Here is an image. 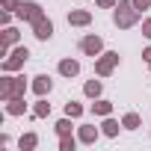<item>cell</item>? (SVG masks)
<instances>
[{
    "label": "cell",
    "instance_id": "28",
    "mask_svg": "<svg viewBox=\"0 0 151 151\" xmlns=\"http://www.w3.org/2000/svg\"><path fill=\"white\" fill-rule=\"evenodd\" d=\"M142 59H145V62H148V65H151V45H148V47H145V50H142Z\"/></svg>",
    "mask_w": 151,
    "mask_h": 151
},
{
    "label": "cell",
    "instance_id": "9",
    "mask_svg": "<svg viewBox=\"0 0 151 151\" xmlns=\"http://www.w3.org/2000/svg\"><path fill=\"white\" fill-rule=\"evenodd\" d=\"M18 39H21V33L15 27H6L3 30V42H0V56H9V47H15Z\"/></svg>",
    "mask_w": 151,
    "mask_h": 151
},
{
    "label": "cell",
    "instance_id": "23",
    "mask_svg": "<svg viewBox=\"0 0 151 151\" xmlns=\"http://www.w3.org/2000/svg\"><path fill=\"white\" fill-rule=\"evenodd\" d=\"M0 6H3V12H18L21 0H0Z\"/></svg>",
    "mask_w": 151,
    "mask_h": 151
},
{
    "label": "cell",
    "instance_id": "12",
    "mask_svg": "<svg viewBox=\"0 0 151 151\" xmlns=\"http://www.w3.org/2000/svg\"><path fill=\"white\" fill-rule=\"evenodd\" d=\"M59 74H62V77H77V74H80V62L77 59H62L59 62Z\"/></svg>",
    "mask_w": 151,
    "mask_h": 151
},
{
    "label": "cell",
    "instance_id": "7",
    "mask_svg": "<svg viewBox=\"0 0 151 151\" xmlns=\"http://www.w3.org/2000/svg\"><path fill=\"white\" fill-rule=\"evenodd\" d=\"M33 36H36L39 42H47V39L53 36V21H50L47 15L36 18V21H33Z\"/></svg>",
    "mask_w": 151,
    "mask_h": 151
},
{
    "label": "cell",
    "instance_id": "4",
    "mask_svg": "<svg viewBox=\"0 0 151 151\" xmlns=\"http://www.w3.org/2000/svg\"><path fill=\"white\" fill-rule=\"evenodd\" d=\"M27 59H30V50H27L24 45H18V47H15V50L3 59V71H9V74H12V71L24 68V62H27Z\"/></svg>",
    "mask_w": 151,
    "mask_h": 151
},
{
    "label": "cell",
    "instance_id": "15",
    "mask_svg": "<svg viewBox=\"0 0 151 151\" xmlns=\"http://www.w3.org/2000/svg\"><path fill=\"white\" fill-rule=\"evenodd\" d=\"M119 127H122V124H119L116 119L104 116V124H101V133H104V136H119Z\"/></svg>",
    "mask_w": 151,
    "mask_h": 151
},
{
    "label": "cell",
    "instance_id": "25",
    "mask_svg": "<svg viewBox=\"0 0 151 151\" xmlns=\"http://www.w3.org/2000/svg\"><path fill=\"white\" fill-rule=\"evenodd\" d=\"M142 36H145V39H151V18H145V21H142Z\"/></svg>",
    "mask_w": 151,
    "mask_h": 151
},
{
    "label": "cell",
    "instance_id": "2",
    "mask_svg": "<svg viewBox=\"0 0 151 151\" xmlns=\"http://www.w3.org/2000/svg\"><path fill=\"white\" fill-rule=\"evenodd\" d=\"M27 92V77L24 74H15V77H3L0 80V98L12 101V98H24Z\"/></svg>",
    "mask_w": 151,
    "mask_h": 151
},
{
    "label": "cell",
    "instance_id": "20",
    "mask_svg": "<svg viewBox=\"0 0 151 151\" xmlns=\"http://www.w3.org/2000/svg\"><path fill=\"white\" fill-rule=\"evenodd\" d=\"M71 127H74V124H71V116H65V119H59V122L53 124L56 136H68V133H71Z\"/></svg>",
    "mask_w": 151,
    "mask_h": 151
},
{
    "label": "cell",
    "instance_id": "27",
    "mask_svg": "<svg viewBox=\"0 0 151 151\" xmlns=\"http://www.w3.org/2000/svg\"><path fill=\"white\" fill-rule=\"evenodd\" d=\"M9 21H12V12H3V15H0V24H3V27H9Z\"/></svg>",
    "mask_w": 151,
    "mask_h": 151
},
{
    "label": "cell",
    "instance_id": "3",
    "mask_svg": "<svg viewBox=\"0 0 151 151\" xmlns=\"http://www.w3.org/2000/svg\"><path fill=\"white\" fill-rule=\"evenodd\" d=\"M116 65H119V50H104L101 56H95V74L98 77H110Z\"/></svg>",
    "mask_w": 151,
    "mask_h": 151
},
{
    "label": "cell",
    "instance_id": "5",
    "mask_svg": "<svg viewBox=\"0 0 151 151\" xmlns=\"http://www.w3.org/2000/svg\"><path fill=\"white\" fill-rule=\"evenodd\" d=\"M80 50H83L86 56H101V53H104V39L95 36V33H92V36H83V39H80Z\"/></svg>",
    "mask_w": 151,
    "mask_h": 151
},
{
    "label": "cell",
    "instance_id": "19",
    "mask_svg": "<svg viewBox=\"0 0 151 151\" xmlns=\"http://www.w3.org/2000/svg\"><path fill=\"white\" fill-rule=\"evenodd\" d=\"M139 124H142L139 113H124V119H122V127H127V130H136Z\"/></svg>",
    "mask_w": 151,
    "mask_h": 151
},
{
    "label": "cell",
    "instance_id": "16",
    "mask_svg": "<svg viewBox=\"0 0 151 151\" xmlns=\"http://www.w3.org/2000/svg\"><path fill=\"white\" fill-rule=\"evenodd\" d=\"M36 145H39V136H36V133H24V136L18 139V148H21V151H33Z\"/></svg>",
    "mask_w": 151,
    "mask_h": 151
},
{
    "label": "cell",
    "instance_id": "26",
    "mask_svg": "<svg viewBox=\"0 0 151 151\" xmlns=\"http://www.w3.org/2000/svg\"><path fill=\"white\" fill-rule=\"evenodd\" d=\"M133 6L142 12V9H148V6H151V0H133Z\"/></svg>",
    "mask_w": 151,
    "mask_h": 151
},
{
    "label": "cell",
    "instance_id": "11",
    "mask_svg": "<svg viewBox=\"0 0 151 151\" xmlns=\"http://www.w3.org/2000/svg\"><path fill=\"white\" fill-rule=\"evenodd\" d=\"M77 139H80L83 145H92V142L98 139V127H95V124H80V127H77Z\"/></svg>",
    "mask_w": 151,
    "mask_h": 151
},
{
    "label": "cell",
    "instance_id": "1",
    "mask_svg": "<svg viewBox=\"0 0 151 151\" xmlns=\"http://www.w3.org/2000/svg\"><path fill=\"white\" fill-rule=\"evenodd\" d=\"M113 21H116V27H122V30H130V27L139 21V9L133 6V0H119V3H116V12H113Z\"/></svg>",
    "mask_w": 151,
    "mask_h": 151
},
{
    "label": "cell",
    "instance_id": "14",
    "mask_svg": "<svg viewBox=\"0 0 151 151\" xmlns=\"http://www.w3.org/2000/svg\"><path fill=\"white\" fill-rule=\"evenodd\" d=\"M92 113H95V116H110V113H113V101L95 98V104H92Z\"/></svg>",
    "mask_w": 151,
    "mask_h": 151
},
{
    "label": "cell",
    "instance_id": "22",
    "mask_svg": "<svg viewBox=\"0 0 151 151\" xmlns=\"http://www.w3.org/2000/svg\"><path fill=\"white\" fill-rule=\"evenodd\" d=\"M77 142H80V139H74L71 133H68V136H59V151H74Z\"/></svg>",
    "mask_w": 151,
    "mask_h": 151
},
{
    "label": "cell",
    "instance_id": "24",
    "mask_svg": "<svg viewBox=\"0 0 151 151\" xmlns=\"http://www.w3.org/2000/svg\"><path fill=\"white\" fill-rule=\"evenodd\" d=\"M95 3H98L101 9H116V3H119V0H95Z\"/></svg>",
    "mask_w": 151,
    "mask_h": 151
},
{
    "label": "cell",
    "instance_id": "17",
    "mask_svg": "<svg viewBox=\"0 0 151 151\" xmlns=\"http://www.w3.org/2000/svg\"><path fill=\"white\" fill-rule=\"evenodd\" d=\"M83 92H86V98H101V80H86V86H83Z\"/></svg>",
    "mask_w": 151,
    "mask_h": 151
},
{
    "label": "cell",
    "instance_id": "21",
    "mask_svg": "<svg viewBox=\"0 0 151 151\" xmlns=\"http://www.w3.org/2000/svg\"><path fill=\"white\" fill-rule=\"evenodd\" d=\"M65 116H71V119H80V116H83V104H77V101H68V104H65Z\"/></svg>",
    "mask_w": 151,
    "mask_h": 151
},
{
    "label": "cell",
    "instance_id": "8",
    "mask_svg": "<svg viewBox=\"0 0 151 151\" xmlns=\"http://www.w3.org/2000/svg\"><path fill=\"white\" fill-rule=\"evenodd\" d=\"M30 89H33V95L45 98V95H50V89H53V80L47 77V74H36V77H33V83H30Z\"/></svg>",
    "mask_w": 151,
    "mask_h": 151
},
{
    "label": "cell",
    "instance_id": "13",
    "mask_svg": "<svg viewBox=\"0 0 151 151\" xmlns=\"http://www.w3.org/2000/svg\"><path fill=\"white\" fill-rule=\"evenodd\" d=\"M24 110H27L24 98H12V101H6V113H9V116H24Z\"/></svg>",
    "mask_w": 151,
    "mask_h": 151
},
{
    "label": "cell",
    "instance_id": "6",
    "mask_svg": "<svg viewBox=\"0 0 151 151\" xmlns=\"http://www.w3.org/2000/svg\"><path fill=\"white\" fill-rule=\"evenodd\" d=\"M15 15H18L21 21H30V24H33V21H36V18H42L45 12H42V6L36 3V0H24V3L18 6V12H15Z\"/></svg>",
    "mask_w": 151,
    "mask_h": 151
},
{
    "label": "cell",
    "instance_id": "18",
    "mask_svg": "<svg viewBox=\"0 0 151 151\" xmlns=\"http://www.w3.org/2000/svg\"><path fill=\"white\" fill-rule=\"evenodd\" d=\"M45 116H50V104H47L45 98H39L36 107H33V119H45Z\"/></svg>",
    "mask_w": 151,
    "mask_h": 151
},
{
    "label": "cell",
    "instance_id": "10",
    "mask_svg": "<svg viewBox=\"0 0 151 151\" xmlns=\"http://www.w3.org/2000/svg\"><path fill=\"white\" fill-rule=\"evenodd\" d=\"M68 24L71 27H89L92 24V12L89 9H71L68 12Z\"/></svg>",
    "mask_w": 151,
    "mask_h": 151
}]
</instances>
